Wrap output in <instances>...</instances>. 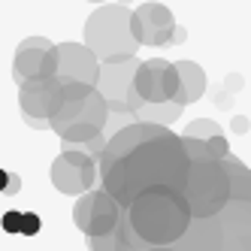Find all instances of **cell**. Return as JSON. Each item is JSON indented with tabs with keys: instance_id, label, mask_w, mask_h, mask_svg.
Instances as JSON below:
<instances>
[{
	"instance_id": "44dd1931",
	"label": "cell",
	"mask_w": 251,
	"mask_h": 251,
	"mask_svg": "<svg viewBox=\"0 0 251 251\" xmlns=\"http://www.w3.org/2000/svg\"><path fill=\"white\" fill-rule=\"evenodd\" d=\"M242 85H245V82H242V76H239V73H230V76L224 79V91H230V94H236V91H239Z\"/></svg>"
},
{
	"instance_id": "5b68a950",
	"label": "cell",
	"mask_w": 251,
	"mask_h": 251,
	"mask_svg": "<svg viewBox=\"0 0 251 251\" xmlns=\"http://www.w3.org/2000/svg\"><path fill=\"white\" fill-rule=\"evenodd\" d=\"M121 206L106 191H85L79 194V203L73 209V221L85 236H106L118 224Z\"/></svg>"
},
{
	"instance_id": "52a82bcc",
	"label": "cell",
	"mask_w": 251,
	"mask_h": 251,
	"mask_svg": "<svg viewBox=\"0 0 251 251\" xmlns=\"http://www.w3.org/2000/svg\"><path fill=\"white\" fill-rule=\"evenodd\" d=\"M97 178L94 157L79 149H64L51 164V185L61 194H85Z\"/></svg>"
},
{
	"instance_id": "7a4b0ae2",
	"label": "cell",
	"mask_w": 251,
	"mask_h": 251,
	"mask_svg": "<svg viewBox=\"0 0 251 251\" xmlns=\"http://www.w3.org/2000/svg\"><path fill=\"white\" fill-rule=\"evenodd\" d=\"M188 164L191 160L182 149V139L164 127L160 133L142 139L139 146L127 149L118 157H100V176L106 185L103 191L118 206H127L136 194L157 185L182 191Z\"/></svg>"
},
{
	"instance_id": "30bf717a",
	"label": "cell",
	"mask_w": 251,
	"mask_h": 251,
	"mask_svg": "<svg viewBox=\"0 0 251 251\" xmlns=\"http://www.w3.org/2000/svg\"><path fill=\"white\" fill-rule=\"evenodd\" d=\"M173 27V12L160 3H142L136 12H130V37L139 46H170Z\"/></svg>"
},
{
	"instance_id": "ffe728a7",
	"label": "cell",
	"mask_w": 251,
	"mask_h": 251,
	"mask_svg": "<svg viewBox=\"0 0 251 251\" xmlns=\"http://www.w3.org/2000/svg\"><path fill=\"white\" fill-rule=\"evenodd\" d=\"M212 100H215V106H221V109H230V106H233V94L224 91V88H218V91L212 94Z\"/></svg>"
},
{
	"instance_id": "e0dca14e",
	"label": "cell",
	"mask_w": 251,
	"mask_h": 251,
	"mask_svg": "<svg viewBox=\"0 0 251 251\" xmlns=\"http://www.w3.org/2000/svg\"><path fill=\"white\" fill-rule=\"evenodd\" d=\"M0 224H3V230H6V233H19V230H22V212H15V209L3 212Z\"/></svg>"
},
{
	"instance_id": "8fae6325",
	"label": "cell",
	"mask_w": 251,
	"mask_h": 251,
	"mask_svg": "<svg viewBox=\"0 0 251 251\" xmlns=\"http://www.w3.org/2000/svg\"><path fill=\"white\" fill-rule=\"evenodd\" d=\"M19 103L25 109V118H37L40 124L49 121L61 103V82L58 76H40V79H25L19 88Z\"/></svg>"
},
{
	"instance_id": "9a60e30c",
	"label": "cell",
	"mask_w": 251,
	"mask_h": 251,
	"mask_svg": "<svg viewBox=\"0 0 251 251\" xmlns=\"http://www.w3.org/2000/svg\"><path fill=\"white\" fill-rule=\"evenodd\" d=\"M218 133H221V127L215 121H209V118H197L185 127V136H191V139H212Z\"/></svg>"
},
{
	"instance_id": "277c9868",
	"label": "cell",
	"mask_w": 251,
	"mask_h": 251,
	"mask_svg": "<svg viewBox=\"0 0 251 251\" xmlns=\"http://www.w3.org/2000/svg\"><path fill=\"white\" fill-rule=\"evenodd\" d=\"M106 118H109V106H106V100L100 97L97 88H88L82 97L61 100L55 106V112L49 115V124H51V130H55V133L73 127V124H91V127L103 130Z\"/></svg>"
},
{
	"instance_id": "3957f363",
	"label": "cell",
	"mask_w": 251,
	"mask_h": 251,
	"mask_svg": "<svg viewBox=\"0 0 251 251\" xmlns=\"http://www.w3.org/2000/svg\"><path fill=\"white\" fill-rule=\"evenodd\" d=\"M85 46L97 61L136 55L139 43L130 37V9L127 6H100L85 25Z\"/></svg>"
},
{
	"instance_id": "d4e9b609",
	"label": "cell",
	"mask_w": 251,
	"mask_h": 251,
	"mask_svg": "<svg viewBox=\"0 0 251 251\" xmlns=\"http://www.w3.org/2000/svg\"><path fill=\"white\" fill-rule=\"evenodd\" d=\"M118 3H121V6H127V3H130V0H118Z\"/></svg>"
},
{
	"instance_id": "5bb4252c",
	"label": "cell",
	"mask_w": 251,
	"mask_h": 251,
	"mask_svg": "<svg viewBox=\"0 0 251 251\" xmlns=\"http://www.w3.org/2000/svg\"><path fill=\"white\" fill-rule=\"evenodd\" d=\"M182 109H185V106H178L173 100H167V103H142L133 115L142 118V121H151V124H170V121L178 118Z\"/></svg>"
},
{
	"instance_id": "d6986e66",
	"label": "cell",
	"mask_w": 251,
	"mask_h": 251,
	"mask_svg": "<svg viewBox=\"0 0 251 251\" xmlns=\"http://www.w3.org/2000/svg\"><path fill=\"white\" fill-rule=\"evenodd\" d=\"M19 191H22V178H19V173H9V176H6V185H3V191H0V194L15 197Z\"/></svg>"
},
{
	"instance_id": "4fadbf2b",
	"label": "cell",
	"mask_w": 251,
	"mask_h": 251,
	"mask_svg": "<svg viewBox=\"0 0 251 251\" xmlns=\"http://www.w3.org/2000/svg\"><path fill=\"white\" fill-rule=\"evenodd\" d=\"M173 67H176V76H178V88H176V94H173V103L188 106L194 100H200L206 94V73L200 70V64L178 61Z\"/></svg>"
},
{
	"instance_id": "9c48e42d",
	"label": "cell",
	"mask_w": 251,
	"mask_h": 251,
	"mask_svg": "<svg viewBox=\"0 0 251 251\" xmlns=\"http://www.w3.org/2000/svg\"><path fill=\"white\" fill-rule=\"evenodd\" d=\"M58 58H55V43L46 37H27L22 46L15 49V61H12V79L25 82V79H40V76H55Z\"/></svg>"
},
{
	"instance_id": "ac0fdd59",
	"label": "cell",
	"mask_w": 251,
	"mask_h": 251,
	"mask_svg": "<svg viewBox=\"0 0 251 251\" xmlns=\"http://www.w3.org/2000/svg\"><path fill=\"white\" fill-rule=\"evenodd\" d=\"M88 245H91V251H112V233H106V236H88Z\"/></svg>"
},
{
	"instance_id": "7c38bea8",
	"label": "cell",
	"mask_w": 251,
	"mask_h": 251,
	"mask_svg": "<svg viewBox=\"0 0 251 251\" xmlns=\"http://www.w3.org/2000/svg\"><path fill=\"white\" fill-rule=\"evenodd\" d=\"M55 58H58V70H55L58 82H85V85L97 82L100 64L88 46H79V43L55 46Z\"/></svg>"
},
{
	"instance_id": "6da1fadb",
	"label": "cell",
	"mask_w": 251,
	"mask_h": 251,
	"mask_svg": "<svg viewBox=\"0 0 251 251\" xmlns=\"http://www.w3.org/2000/svg\"><path fill=\"white\" fill-rule=\"evenodd\" d=\"M233 191L218 209L191 212L188 224L170 242L130 251H251V173L236 157L230 160ZM127 251V248H115Z\"/></svg>"
},
{
	"instance_id": "484cf974",
	"label": "cell",
	"mask_w": 251,
	"mask_h": 251,
	"mask_svg": "<svg viewBox=\"0 0 251 251\" xmlns=\"http://www.w3.org/2000/svg\"><path fill=\"white\" fill-rule=\"evenodd\" d=\"M91 3H100V0H91Z\"/></svg>"
},
{
	"instance_id": "7402d4cb",
	"label": "cell",
	"mask_w": 251,
	"mask_h": 251,
	"mask_svg": "<svg viewBox=\"0 0 251 251\" xmlns=\"http://www.w3.org/2000/svg\"><path fill=\"white\" fill-rule=\"evenodd\" d=\"M185 40H188V30L182 25H176L173 33H170V46H178V43H185Z\"/></svg>"
},
{
	"instance_id": "603a6c76",
	"label": "cell",
	"mask_w": 251,
	"mask_h": 251,
	"mask_svg": "<svg viewBox=\"0 0 251 251\" xmlns=\"http://www.w3.org/2000/svg\"><path fill=\"white\" fill-rule=\"evenodd\" d=\"M230 127H233V133H248L251 121H248L245 115H236V118H233V124H230Z\"/></svg>"
},
{
	"instance_id": "cb8c5ba5",
	"label": "cell",
	"mask_w": 251,
	"mask_h": 251,
	"mask_svg": "<svg viewBox=\"0 0 251 251\" xmlns=\"http://www.w3.org/2000/svg\"><path fill=\"white\" fill-rule=\"evenodd\" d=\"M6 176H9L6 170H0V191H3V185H6Z\"/></svg>"
},
{
	"instance_id": "2e32d148",
	"label": "cell",
	"mask_w": 251,
	"mask_h": 251,
	"mask_svg": "<svg viewBox=\"0 0 251 251\" xmlns=\"http://www.w3.org/2000/svg\"><path fill=\"white\" fill-rule=\"evenodd\" d=\"M40 227H43V221H40L37 212H22V230L19 233H25V236H37Z\"/></svg>"
},
{
	"instance_id": "8992f818",
	"label": "cell",
	"mask_w": 251,
	"mask_h": 251,
	"mask_svg": "<svg viewBox=\"0 0 251 251\" xmlns=\"http://www.w3.org/2000/svg\"><path fill=\"white\" fill-rule=\"evenodd\" d=\"M133 73H136V55L109 58V61H103V67L97 70L94 88L100 91V97L106 100L109 109L130 112L127 109V94H130V85H133Z\"/></svg>"
},
{
	"instance_id": "ba28073f",
	"label": "cell",
	"mask_w": 251,
	"mask_h": 251,
	"mask_svg": "<svg viewBox=\"0 0 251 251\" xmlns=\"http://www.w3.org/2000/svg\"><path fill=\"white\" fill-rule=\"evenodd\" d=\"M176 88H178V76L170 61L151 58V61L136 64L133 91L142 97V103H167V100H173Z\"/></svg>"
}]
</instances>
